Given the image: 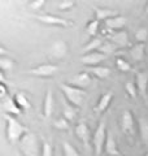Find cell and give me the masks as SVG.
Listing matches in <instances>:
<instances>
[{"mask_svg":"<svg viewBox=\"0 0 148 156\" xmlns=\"http://www.w3.org/2000/svg\"><path fill=\"white\" fill-rule=\"evenodd\" d=\"M5 122H7V128H5L7 139H8V142L11 144L18 142V140H21L23 136L29 133L26 126L19 122L14 116L5 115Z\"/></svg>","mask_w":148,"mask_h":156,"instance_id":"1","label":"cell"},{"mask_svg":"<svg viewBox=\"0 0 148 156\" xmlns=\"http://www.w3.org/2000/svg\"><path fill=\"white\" fill-rule=\"evenodd\" d=\"M19 150L22 156H41L42 148L39 146V140L34 133H27L19 140Z\"/></svg>","mask_w":148,"mask_h":156,"instance_id":"2","label":"cell"},{"mask_svg":"<svg viewBox=\"0 0 148 156\" xmlns=\"http://www.w3.org/2000/svg\"><path fill=\"white\" fill-rule=\"evenodd\" d=\"M60 90L62 91L65 99L69 101L70 104H73L77 108H81L83 101L86 98V91L78 87H74L69 83H60Z\"/></svg>","mask_w":148,"mask_h":156,"instance_id":"3","label":"cell"},{"mask_svg":"<svg viewBox=\"0 0 148 156\" xmlns=\"http://www.w3.org/2000/svg\"><path fill=\"white\" fill-rule=\"evenodd\" d=\"M107 135H108V130L105 121H100V124L97 125L95 133L92 135V146H93V151H95V156H101L103 150L105 147Z\"/></svg>","mask_w":148,"mask_h":156,"instance_id":"4","label":"cell"},{"mask_svg":"<svg viewBox=\"0 0 148 156\" xmlns=\"http://www.w3.org/2000/svg\"><path fill=\"white\" fill-rule=\"evenodd\" d=\"M60 70V68L55 64H42V65H38L35 68H33V69L27 70L26 73L27 74H31L34 77H39V78H48V77H53L56 74V73Z\"/></svg>","mask_w":148,"mask_h":156,"instance_id":"5","label":"cell"},{"mask_svg":"<svg viewBox=\"0 0 148 156\" xmlns=\"http://www.w3.org/2000/svg\"><path fill=\"white\" fill-rule=\"evenodd\" d=\"M134 125H135V121H134L132 112L130 109H125L121 115V130L125 133V135L132 136L135 133Z\"/></svg>","mask_w":148,"mask_h":156,"instance_id":"6","label":"cell"},{"mask_svg":"<svg viewBox=\"0 0 148 156\" xmlns=\"http://www.w3.org/2000/svg\"><path fill=\"white\" fill-rule=\"evenodd\" d=\"M35 18L39 22L44 23L48 26H58V27H68L70 26V22L65 18H61L58 16H52V14H39L35 16Z\"/></svg>","mask_w":148,"mask_h":156,"instance_id":"7","label":"cell"},{"mask_svg":"<svg viewBox=\"0 0 148 156\" xmlns=\"http://www.w3.org/2000/svg\"><path fill=\"white\" fill-rule=\"evenodd\" d=\"M135 85L139 95L143 99H147L148 94V72H138L135 74Z\"/></svg>","mask_w":148,"mask_h":156,"instance_id":"8","label":"cell"},{"mask_svg":"<svg viewBox=\"0 0 148 156\" xmlns=\"http://www.w3.org/2000/svg\"><path fill=\"white\" fill-rule=\"evenodd\" d=\"M66 83L83 90L91 83V76H90V73H87V72H81V73H78V74L74 76L70 81L66 82Z\"/></svg>","mask_w":148,"mask_h":156,"instance_id":"9","label":"cell"},{"mask_svg":"<svg viewBox=\"0 0 148 156\" xmlns=\"http://www.w3.org/2000/svg\"><path fill=\"white\" fill-rule=\"evenodd\" d=\"M68 51H69V47L65 41H55L51 46L49 53L55 58H62L68 55Z\"/></svg>","mask_w":148,"mask_h":156,"instance_id":"10","label":"cell"},{"mask_svg":"<svg viewBox=\"0 0 148 156\" xmlns=\"http://www.w3.org/2000/svg\"><path fill=\"white\" fill-rule=\"evenodd\" d=\"M105 57H107V55H104V53H101L99 51H95V52L87 53V55H83L79 58V61L82 62V64L88 65V66H97L99 62H101Z\"/></svg>","mask_w":148,"mask_h":156,"instance_id":"11","label":"cell"},{"mask_svg":"<svg viewBox=\"0 0 148 156\" xmlns=\"http://www.w3.org/2000/svg\"><path fill=\"white\" fill-rule=\"evenodd\" d=\"M74 130H76V135L78 136V139L85 146H88V142H90V128H88L87 122H85V121L78 122Z\"/></svg>","mask_w":148,"mask_h":156,"instance_id":"12","label":"cell"},{"mask_svg":"<svg viewBox=\"0 0 148 156\" xmlns=\"http://www.w3.org/2000/svg\"><path fill=\"white\" fill-rule=\"evenodd\" d=\"M109 39L116 47H126L129 44V35L125 30H120V31H112L109 34Z\"/></svg>","mask_w":148,"mask_h":156,"instance_id":"13","label":"cell"},{"mask_svg":"<svg viewBox=\"0 0 148 156\" xmlns=\"http://www.w3.org/2000/svg\"><path fill=\"white\" fill-rule=\"evenodd\" d=\"M126 22H127L126 17L118 14V16L113 17V18H109L108 21H105L104 25H105V27L108 29V30H111V31H120V30L123 29V26L126 25Z\"/></svg>","mask_w":148,"mask_h":156,"instance_id":"14","label":"cell"},{"mask_svg":"<svg viewBox=\"0 0 148 156\" xmlns=\"http://www.w3.org/2000/svg\"><path fill=\"white\" fill-rule=\"evenodd\" d=\"M112 99H113V92L112 91H108V92H105V94H103L100 96V99H99L97 104L95 105V108H93V111H95L96 113H104V112L108 109V107H109Z\"/></svg>","mask_w":148,"mask_h":156,"instance_id":"15","label":"cell"},{"mask_svg":"<svg viewBox=\"0 0 148 156\" xmlns=\"http://www.w3.org/2000/svg\"><path fill=\"white\" fill-rule=\"evenodd\" d=\"M104 150H105L107 155H109V156H121L120 150H118V146H117V142H116V138L111 131H108Z\"/></svg>","mask_w":148,"mask_h":156,"instance_id":"16","label":"cell"},{"mask_svg":"<svg viewBox=\"0 0 148 156\" xmlns=\"http://www.w3.org/2000/svg\"><path fill=\"white\" fill-rule=\"evenodd\" d=\"M3 109L11 116H19L22 113V109L16 104L13 98H5L3 101Z\"/></svg>","mask_w":148,"mask_h":156,"instance_id":"17","label":"cell"},{"mask_svg":"<svg viewBox=\"0 0 148 156\" xmlns=\"http://www.w3.org/2000/svg\"><path fill=\"white\" fill-rule=\"evenodd\" d=\"M53 111V95L51 90H47L46 95H44V101H43V117L48 119L51 117Z\"/></svg>","mask_w":148,"mask_h":156,"instance_id":"18","label":"cell"},{"mask_svg":"<svg viewBox=\"0 0 148 156\" xmlns=\"http://www.w3.org/2000/svg\"><path fill=\"white\" fill-rule=\"evenodd\" d=\"M118 16V13L112 11V9L108 8H95V20H97L99 22L100 21H108L109 18H113Z\"/></svg>","mask_w":148,"mask_h":156,"instance_id":"19","label":"cell"},{"mask_svg":"<svg viewBox=\"0 0 148 156\" xmlns=\"http://www.w3.org/2000/svg\"><path fill=\"white\" fill-rule=\"evenodd\" d=\"M144 52H146L144 43H135V44L129 50L130 56L132 57L134 61H142L143 57H144Z\"/></svg>","mask_w":148,"mask_h":156,"instance_id":"20","label":"cell"},{"mask_svg":"<svg viewBox=\"0 0 148 156\" xmlns=\"http://www.w3.org/2000/svg\"><path fill=\"white\" fill-rule=\"evenodd\" d=\"M64 111H62V116L65 117V119L70 122V121H74L76 120V117H77V107H74L73 104H70L66 99H64Z\"/></svg>","mask_w":148,"mask_h":156,"instance_id":"21","label":"cell"},{"mask_svg":"<svg viewBox=\"0 0 148 156\" xmlns=\"http://www.w3.org/2000/svg\"><path fill=\"white\" fill-rule=\"evenodd\" d=\"M103 46V41L100 38H93L91 39L90 42L87 43V44L81 50V53L82 55H87V53H91V52H95V51H99V48H100Z\"/></svg>","mask_w":148,"mask_h":156,"instance_id":"22","label":"cell"},{"mask_svg":"<svg viewBox=\"0 0 148 156\" xmlns=\"http://www.w3.org/2000/svg\"><path fill=\"white\" fill-rule=\"evenodd\" d=\"M138 125H139V134L142 142L148 147V119L147 117H140L138 120Z\"/></svg>","mask_w":148,"mask_h":156,"instance_id":"23","label":"cell"},{"mask_svg":"<svg viewBox=\"0 0 148 156\" xmlns=\"http://www.w3.org/2000/svg\"><path fill=\"white\" fill-rule=\"evenodd\" d=\"M88 70H90L91 74H93L96 78H99V80H107V78L111 76V69H109V68L101 66V65L92 66Z\"/></svg>","mask_w":148,"mask_h":156,"instance_id":"24","label":"cell"},{"mask_svg":"<svg viewBox=\"0 0 148 156\" xmlns=\"http://www.w3.org/2000/svg\"><path fill=\"white\" fill-rule=\"evenodd\" d=\"M13 99H14V101H16V104L21 108L22 111H27L29 108L31 107V104H30V101H29V99H27V96L25 95V92H16V95L13 96Z\"/></svg>","mask_w":148,"mask_h":156,"instance_id":"25","label":"cell"},{"mask_svg":"<svg viewBox=\"0 0 148 156\" xmlns=\"http://www.w3.org/2000/svg\"><path fill=\"white\" fill-rule=\"evenodd\" d=\"M99 25H100V22L97 21V20H92L87 23L86 26V33L88 34V37H91V39L96 38V34H97V30H99Z\"/></svg>","mask_w":148,"mask_h":156,"instance_id":"26","label":"cell"},{"mask_svg":"<svg viewBox=\"0 0 148 156\" xmlns=\"http://www.w3.org/2000/svg\"><path fill=\"white\" fill-rule=\"evenodd\" d=\"M14 66V61L11 57H0V68L2 72H11Z\"/></svg>","mask_w":148,"mask_h":156,"instance_id":"27","label":"cell"},{"mask_svg":"<svg viewBox=\"0 0 148 156\" xmlns=\"http://www.w3.org/2000/svg\"><path fill=\"white\" fill-rule=\"evenodd\" d=\"M62 151H64V155L65 156H81L79 152L77 151V148L74 147L73 144H70L69 142H62Z\"/></svg>","mask_w":148,"mask_h":156,"instance_id":"28","label":"cell"},{"mask_svg":"<svg viewBox=\"0 0 148 156\" xmlns=\"http://www.w3.org/2000/svg\"><path fill=\"white\" fill-rule=\"evenodd\" d=\"M135 41L138 43H146L147 39H148V29L146 27H140L138 29V30L135 31Z\"/></svg>","mask_w":148,"mask_h":156,"instance_id":"29","label":"cell"},{"mask_svg":"<svg viewBox=\"0 0 148 156\" xmlns=\"http://www.w3.org/2000/svg\"><path fill=\"white\" fill-rule=\"evenodd\" d=\"M53 126H55L57 130H68L70 128V124H69V121L62 116V117H58L57 120L53 121Z\"/></svg>","mask_w":148,"mask_h":156,"instance_id":"30","label":"cell"},{"mask_svg":"<svg viewBox=\"0 0 148 156\" xmlns=\"http://www.w3.org/2000/svg\"><path fill=\"white\" fill-rule=\"evenodd\" d=\"M116 66L118 68V70H121V72H130L131 70V65L122 57L116 58Z\"/></svg>","mask_w":148,"mask_h":156,"instance_id":"31","label":"cell"},{"mask_svg":"<svg viewBox=\"0 0 148 156\" xmlns=\"http://www.w3.org/2000/svg\"><path fill=\"white\" fill-rule=\"evenodd\" d=\"M125 90H126L127 94H129L130 98H135L136 94H138L136 85H135V82H132V81L126 82V83H125Z\"/></svg>","mask_w":148,"mask_h":156,"instance_id":"32","label":"cell"},{"mask_svg":"<svg viewBox=\"0 0 148 156\" xmlns=\"http://www.w3.org/2000/svg\"><path fill=\"white\" fill-rule=\"evenodd\" d=\"M41 156H53V147L47 140H43V143H42V155Z\"/></svg>","mask_w":148,"mask_h":156,"instance_id":"33","label":"cell"},{"mask_svg":"<svg viewBox=\"0 0 148 156\" xmlns=\"http://www.w3.org/2000/svg\"><path fill=\"white\" fill-rule=\"evenodd\" d=\"M77 2H74V0H62V2L58 3V9L60 11H68V9H72L73 7H76Z\"/></svg>","mask_w":148,"mask_h":156,"instance_id":"34","label":"cell"},{"mask_svg":"<svg viewBox=\"0 0 148 156\" xmlns=\"http://www.w3.org/2000/svg\"><path fill=\"white\" fill-rule=\"evenodd\" d=\"M115 50H116V46L113 44V43H103V46L99 48V52L108 55V53H112Z\"/></svg>","mask_w":148,"mask_h":156,"instance_id":"35","label":"cell"},{"mask_svg":"<svg viewBox=\"0 0 148 156\" xmlns=\"http://www.w3.org/2000/svg\"><path fill=\"white\" fill-rule=\"evenodd\" d=\"M44 4H46V0H33V2L29 3V5L34 11H39V9H42L44 7Z\"/></svg>","mask_w":148,"mask_h":156,"instance_id":"36","label":"cell"},{"mask_svg":"<svg viewBox=\"0 0 148 156\" xmlns=\"http://www.w3.org/2000/svg\"><path fill=\"white\" fill-rule=\"evenodd\" d=\"M0 90H2V94H0V96H2V99H5V95H7V86L2 83L0 85Z\"/></svg>","mask_w":148,"mask_h":156,"instance_id":"37","label":"cell"},{"mask_svg":"<svg viewBox=\"0 0 148 156\" xmlns=\"http://www.w3.org/2000/svg\"><path fill=\"white\" fill-rule=\"evenodd\" d=\"M146 14H148V3H147V5H146Z\"/></svg>","mask_w":148,"mask_h":156,"instance_id":"38","label":"cell"},{"mask_svg":"<svg viewBox=\"0 0 148 156\" xmlns=\"http://www.w3.org/2000/svg\"><path fill=\"white\" fill-rule=\"evenodd\" d=\"M144 156H148V152H147V154H146V155H144Z\"/></svg>","mask_w":148,"mask_h":156,"instance_id":"39","label":"cell"}]
</instances>
